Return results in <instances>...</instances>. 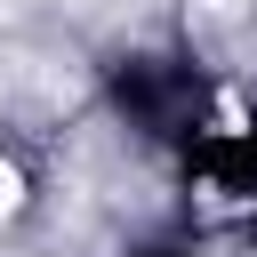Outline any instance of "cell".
<instances>
[{
    "label": "cell",
    "mask_w": 257,
    "mask_h": 257,
    "mask_svg": "<svg viewBox=\"0 0 257 257\" xmlns=\"http://www.w3.org/2000/svg\"><path fill=\"white\" fill-rule=\"evenodd\" d=\"M16 193H24V185H16V169H8V161H0V217H8V209H16Z\"/></svg>",
    "instance_id": "1"
}]
</instances>
